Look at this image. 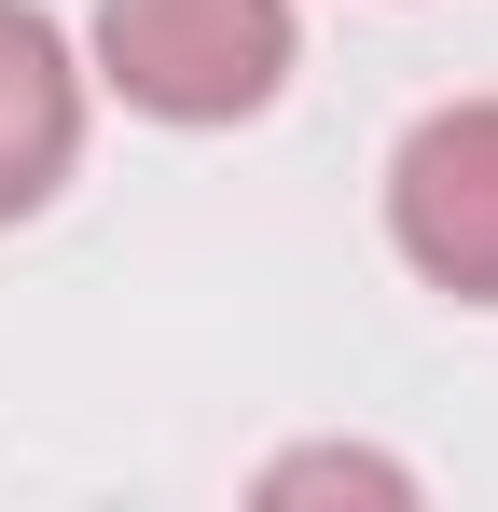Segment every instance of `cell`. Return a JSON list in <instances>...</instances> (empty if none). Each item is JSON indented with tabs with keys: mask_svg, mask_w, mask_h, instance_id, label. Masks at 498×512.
Instances as JSON below:
<instances>
[{
	"mask_svg": "<svg viewBox=\"0 0 498 512\" xmlns=\"http://www.w3.org/2000/svg\"><path fill=\"white\" fill-rule=\"evenodd\" d=\"M97 84L153 125H236L291 84V0H97Z\"/></svg>",
	"mask_w": 498,
	"mask_h": 512,
	"instance_id": "1",
	"label": "cell"
},
{
	"mask_svg": "<svg viewBox=\"0 0 498 512\" xmlns=\"http://www.w3.org/2000/svg\"><path fill=\"white\" fill-rule=\"evenodd\" d=\"M388 236L429 291L498 305V97L429 111L402 153H388Z\"/></svg>",
	"mask_w": 498,
	"mask_h": 512,
	"instance_id": "2",
	"label": "cell"
},
{
	"mask_svg": "<svg viewBox=\"0 0 498 512\" xmlns=\"http://www.w3.org/2000/svg\"><path fill=\"white\" fill-rule=\"evenodd\" d=\"M83 153V70L42 0H0V222H28Z\"/></svg>",
	"mask_w": 498,
	"mask_h": 512,
	"instance_id": "3",
	"label": "cell"
},
{
	"mask_svg": "<svg viewBox=\"0 0 498 512\" xmlns=\"http://www.w3.org/2000/svg\"><path fill=\"white\" fill-rule=\"evenodd\" d=\"M263 499H402V471H388V457L319 443V457H277V471H263Z\"/></svg>",
	"mask_w": 498,
	"mask_h": 512,
	"instance_id": "4",
	"label": "cell"
}]
</instances>
